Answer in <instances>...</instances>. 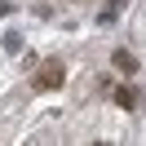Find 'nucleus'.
<instances>
[{"label": "nucleus", "mask_w": 146, "mask_h": 146, "mask_svg": "<svg viewBox=\"0 0 146 146\" xmlns=\"http://www.w3.org/2000/svg\"><path fill=\"white\" fill-rule=\"evenodd\" d=\"M66 80V62L62 58H49V62H40V71L31 75V84H36L40 93H49V89H58V84Z\"/></svg>", "instance_id": "obj_1"}, {"label": "nucleus", "mask_w": 146, "mask_h": 146, "mask_svg": "<svg viewBox=\"0 0 146 146\" xmlns=\"http://www.w3.org/2000/svg\"><path fill=\"white\" fill-rule=\"evenodd\" d=\"M111 62H115L119 75H137V58L128 53V49H115V53H111Z\"/></svg>", "instance_id": "obj_3"}, {"label": "nucleus", "mask_w": 146, "mask_h": 146, "mask_svg": "<svg viewBox=\"0 0 146 146\" xmlns=\"http://www.w3.org/2000/svg\"><path fill=\"white\" fill-rule=\"evenodd\" d=\"M111 98H115V106H124V111H133V106H137L133 84H115V80H111Z\"/></svg>", "instance_id": "obj_2"}, {"label": "nucleus", "mask_w": 146, "mask_h": 146, "mask_svg": "<svg viewBox=\"0 0 146 146\" xmlns=\"http://www.w3.org/2000/svg\"><path fill=\"white\" fill-rule=\"evenodd\" d=\"M5 49H9V53H18V49H22V36H18V31H9V36H5Z\"/></svg>", "instance_id": "obj_4"}]
</instances>
